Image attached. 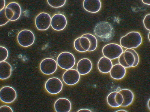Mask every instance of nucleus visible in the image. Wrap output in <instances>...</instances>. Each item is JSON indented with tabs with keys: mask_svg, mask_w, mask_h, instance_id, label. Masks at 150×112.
Returning <instances> with one entry per match:
<instances>
[{
	"mask_svg": "<svg viewBox=\"0 0 150 112\" xmlns=\"http://www.w3.org/2000/svg\"><path fill=\"white\" fill-rule=\"evenodd\" d=\"M116 101L119 107H120L122 104L123 99L122 94L117 92L115 95Z\"/></svg>",
	"mask_w": 150,
	"mask_h": 112,
	"instance_id": "c756f323",
	"label": "nucleus"
},
{
	"mask_svg": "<svg viewBox=\"0 0 150 112\" xmlns=\"http://www.w3.org/2000/svg\"><path fill=\"white\" fill-rule=\"evenodd\" d=\"M81 36L87 38L89 41L90 45L88 51H92L96 49L97 46V41L95 36L89 33L83 34Z\"/></svg>",
	"mask_w": 150,
	"mask_h": 112,
	"instance_id": "aec40b11",
	"label": "nucleus"
},
{
	"mask_svg": "<svg viewBox=\"0 0 150 112\" xmlns=\"http://www.w3.org/2000/svg\"><path fill=\"white\" fill-rule=\"evenodd\" d=\"M51 18L45 12H41L36 17L35 20L36 28L39 30L44 31L49 27L51 24Z\"/></svg>",
	"mask_w": 150,
	"mask_h": 112,
	"instance_id": "9d476101",
	"label": "nucleus"
},
{
	"mask_svg": "<svg viewBox=\"0 0 150 112\" xmlns=\"http://www.w3.org/2000/svg\"><path fill=\"white\" fill-rule=\"evenodd\" d=\"M18 43L24 47H27L32 45L35 41V36L31 30L25 29L21 31L17 36Z\"/></svg>",
	"mask_w": 150,
	"mask_h": 112,
	"instance_id": "39448f33",
	"label": "nucleus"
},
{
	"mask_svg": "<svg viewBox=\"0 0 150 112\" xmlns=\"http://www.w3.org/2000/svg\"><path fill=\"white\" fill-rule=\"evenodd\" d=\"M0 112H13L12 108L10 106L4 105L0 107Z\"/></svg>",
	"mask_w": 150,
	"mask_h": 112,
	"instance_id": "2f4dec72",
	"label": "nucleus"
},
{
	"mask_svg": "<svg viewBox=\"0 0 150 112\" xmlns=\"http://www.w3.org/2000/svg\"><path fill=\"white\" fill-rule=\"evenodd\" d=\"M12 67L7 61L0 62V79L4 80L8 78L11 76Z\"/></svg>",
	"mask_w": 150,
	"mask_h": 112,
	"instance_id": "a211bd4d",
	"label": "nucleus"
},
{
	"mask_svg": "<svg viewBox=\"0 0 150 112\" xmlns=\"http://www.w3.org/2000/svg\"><path fill=\"white\" fill-rule=\"evenodd\" d=\"M126 72L125 68L119 63L113 65L110 73L111 77L115 79L119 80L122 79Z\"/></svg>",
	"mask_w": 150,
	"mask_h": 112,
	"instance_id": "dca6fc26",
	"label": "nucleus"
},
{
	"mask_svg": "<svg viewBox=\"0 0 150 112\" xmlns=\"http://www.w3.org/2000/svg\"><path fill=\"white\" fill-rule=\"evenodd\" d=\"M113 66L111 60L104 57H102L99 60L97 67L101 72L106 74L109 72Z\"/></svg>",
	"mask_w": 150,
	"mask_h": 112,
	"instance_id": "f3484780",
	"label": "nucleus"
},
{
	"mask_svg": "<svg viewBox=\"0 0 150 112\" xmlns=\"http://www.w3.org/2000/svg\"><path fill=\"white\" fill-rule=\"evenodd\" d=\"M57 62V65L61 68L68 70L74 66L76 60L72 54L68 52H63L58 56Z\"/></svg>",
	"mask_w": 150,
	"mask_h": 112,
	"instance_id": "7ed1b4c3",
	"label": "nucleus"
},
{
	"mask_svg": "<svg viewBox=\"0 0 150 112\" xmlns=\"http://www.w3.org/2000/svg\"><path fill=\"white\" fill-rule=\"evenodd\" d=\"M16 97V92L13 87L6 86L1 89L0 99L2 102L6 103H10L13 102Z\"/></svg>",
	"mask_w": 150,
	"mask_h": 112,
	"instance_id": "6e6552de",
	"label": "nucleus"
},
{
	"mask_svg": "<svg viewBox=\"0 0 150 112\" xmlns=\"http://www.w3.org/2000/svg\"><path fill=\"white\" fill-rule=\"evenodd\" d=\"M142 1L144 4L149 5H150V1L149 0H142Z\"/></svg>",
	"mask_w": 150,
	"mask_h": 112,
	"instance_id": "f704fd0d",
	"label": "nucleus"
},
{
	"mask_svg": "<svg viewBox=\"0 0 150 112\" xmlns=\"http://www.w3.org/2000/svg\"><path fill=\"white\" fill-rule=\"evenodd\" d=\"M117 92L114 91L111 92L108 95L107 101L108 104L110 107H119L116 101L115 95Z\"/></svg>",
	"mask_w": 150,
	"mask_h": 112,
	"instance_id": "412c9836",
	"label": "nucleus"
},
{
	"mask_svg": "<svg viewBox=\"0 0 150 112\" xmlns=\"http://www.w3.org/2000/svg\"><path fill=\"white\" fill-rule=\"evenodd\" d=\"M78 112H91V110L89 109H83L79 110L77 111Z\"/></svg>",
	"mask_w": 150,
	"mask_h": 112,
	"instance_id": "72a5a7b5",
	"label": "nucleus"
},
{
	"mask_svg": "<svg viewBox=\"0 0 150 112\" xmlns=\"http://www.w3.org/2000/svg\"><path fill=\"white\" fill-rule=\"evenodd\" d=\"M80 37L76 39L74 42V46L75 49L78 51L84 52L86 51L84 50L81 46L80 42Z\"/></svg>",
	"mask_w": 150,
	"mask_h": 112,
	"instance_id": "cd10ccee",
	"label": "nucleus"
},
{
	"mask_svg": "<svg viewBox=\"0 0 150 112\" xmlns=\"http://www.w3.org/2000/svg\"><path fill=\"white\" fill-rule=\"evenodd\" d=\"M80 42L82 48L86 51H88L90 45L89 39L86 37L81 36L80 37Z\"/></svg>",
	"mask_w": 150,
	"mask_h": 112,
	"instance_id": "b1692460",
	"label": "nucleus"
},
{
	"mask_svg": "<svg viewBox=\"0 0 150 112\" xmlns=\"http://www.w3.org/2000/svg\"><path fill=\"white\" fill-rule=\"evenodd\" d=\"M115 112H127V111H126L125 110H124V109H120V110H117V111H116Z\"/></svg>",
	"mask_w": 150,
	"mask_h": 112,
	"instance_id": "c9c22d12",
	"label": "nucleus"
},
{
	"mask_svg": "<svg viewBox=\"0 0 150 112\" xmlns=\"http://www.w3.org/2000/svg\"><path fill=\"white\" fill-rule=\"evenodd\" d=\"M80 74L76 69H71L67 70L63 75V81L68 85H75L79 80L80 77Z\"/></svg>",
	"mask_w": 150,
	"mask_h": 112,
	"instance_id": "9b49d317",
	"label": "nucleus"
},
{
	"mask_svg": "<svg viewBox=\"0 0 150 112\" xmlns=\"http://www.w3.org/2000/svg\"><path fill=\"white\" fill-rule=\"evenodd\" d=\"M67 24L66 18L63 14L57 13L54 14L51 18L50 25L52 28L56 31L63 30Z\"/></svg>",
	"mask_w": 150,
	"mask_h": 112,
	"instance_id": "f8f14e48",
	"label": "nucleus"
},
{
	"mask_svg": "<svg viewBox=\"0 0 150 112\" xmlns=\"http://www.w3.org/2000/svg\"><path fill=\"white\" fill-rule=\"evenodd\" d=\"M6 16L10 21H16L20 18L21 9L19 5L16 2L9 3L5 8Z\"/></svg>",
	"mask_w": 150,
	"mask_h": 112,
	"instance_id": "423d86ee",
	"label": "nucleus"
},
{
	"mask_svg": "<svg viewBox=\"0 0 150 112\" xmlns=\"http://www.w3.org/2000/svg\"><path fill=\"white\" fill-rule=\"evenodd\" d=\"M9 21L6 16L5 8L0 11V26L5 25Z\"/></svg>",
	"mask_w": 150,
	"mask_h": 112,
	"instance_id": "a878e982",
	"label": "nucleus"
},
{
	"mask_svg": "<svg viewBox=\"0 0 150 112\" xmlns=\"http://www.w3.org/2000/svg\"><path fill=\"white\" fill-rule=\"evenodd\" d=\"M118 92L122 94L123 97V102L121 106L126 107L132 103L134 98V95L130 90L123 89L119 90Z\"/></svg>",
	"mask_w": 150,
	"mask_h": 112,
	"instance_id": "6ab92c4d",
	"label": "nucleus"
},
{
	"mask_svg": "<svg viewBox=\"0 0 150 112\" xmlns=\"http://www.w3.org/2000/svg\"><path fill=\"white\" fill-rule=\"evenodd\" d=\"M102 51L104 57L110 60H113L119 58L123 52V50L121 46L119 45L111 43L104 46Z\"/></svg>",
	"mask_w": 150,
	"mask_h": 112,
	"instance_id": "20e7f679",
	"label": "nucleus"
},
{
	"mask_svg": "<svg viewBox=\"0 0 150 112\" xmlns=\"http://www.w3.org/2000/svg\"><path fill=\"white\" fill-rule=\"evenodd\" d=\"M142 37L137 32L132 31L121 37L120 43L121 46L127 49L138 47L142 43Z\"/></svg>",
	"mask_w": 150,
	"mask_h": 112,
	"instance_id": "f03ea898",
	"label": "nucleus"
},
{
	"mask_svg": "<svg viewBox=\"0 0 150 112\" xmlns=\"http://www.w3.org/2000/svg\"><path fill=\"white\" fill-rule=\"evenodd\" d=\"M8 56V52L5 47H0V62L5 61Z\"/></svg>",
	"mask_w": 150,
	"mask_h": 112,
	"instance_id": "393cba45",
	"label": "nucleus"
},
{
	"mask_svg": "<svg viewBox=\"0 0 150 112\" xmlns=\"http://www.w3.org/2000/svg\"><path fill=\"white\" fill-rule=\"evenodd\" d=\"M147 106L148 109L150 110V99L149 100L147 103Z\"/></svg>",
	"mask_w": 150,
	"mask_h": 112,
	"instance_id": "e433bc0d",
	"label": "nucleus"
},
{
	"mask_svg": "<svg viewBox=\"0 0 150 112\" xmlns=\"http://www.w3.org/2000/svg\"><path fill=\"white\" fill-rule=\"evenodd\" d=\"M118 61L119 64L125 68L130 67L124 59L123 52L119 57Z\"/></svg>",
	"mask_w": 150,
	"mask_h": 112,
	"instance_id": "7c9ffc66",
	"label": "nucleus"
},
{
	"mask_svg": "<svg viewBox=\"0 0 150 112\" xmlns=\"http://www.w3.org/2000/svg\"><path fill=\"white\" fill-rule=\"evenodd\" d=\"M143 24L145 28L149 31L150 30V14L146 15L143 20Z\"/></svg>",
	"mask_w": 150,
	"mask_h": 112,
	"instance_id": "c85d7f7f",
	"label": "nucleus"
},
{
	"mask_svg": "<svg viewBox=\"0 0 150 112\" xmlns=\"http://www.w3.org/2000/svg\"><path fill=\"white\" fill-rule=\"evenodd\" d=\"M45 88L49 93L57 94L62 90L63 84L62 81L59 78L52 77L48 79L45 84Z\"/></svg>",
	"mask_w": 150,
	"mask_h": 112,
	"instance_id": "0eeeda50",
	"label": "nucleus"
},
{
	"mask_svg": "<svg viewBox=\"0 0 150 112\" xmlns=\"http://www.w3.org/2000/svg\"><path fill=\"white\" fill-rule=\"evenodd\" d=\"M125 51L130 52L133 54L134 57L135 61L132 67L137 66L139 61V58L137 53L133 49H126Z\"/></svg>",
	"mask_w": 150,
	"mask_h": 112,
	"instance_id": "bb28decb",
	"label": "nucleus"
},
{
	"mask_svg": "<svg viewBox=\"0 0 150 112\" xmlns=\"http://www.w3.org/2000/svg\"><path fill=\"white\" fill-rule=\"evenodd\" d=\"M83 7L87 11L96 13L101 9V3L100 0H84L83 2Z\"/></svg>",
	"mask_w": 150,
	"mask_h": 112,
	"instance_id": "2eb2a0df",
	"label": "nucleus"
},
{
	"mask_svg": "<svg viewBox=\"0 0 150 112\" xmlns=\"http://www.w3.org/2000/svg\"><path fill=\"white\" fill-rule=\"evenodd\" d=\"M92 64L91 61L87 58H82L78 62L76 69L79 74L82 75L88 74L91 70Z\"/></svg>",
	"mask_w": 150,
	"mask_h": 112,
	"instance_id": "4468645a",
	"label": "nucleus"
},
{
	"mask_svg": "<svg viewBox=\"0 0 150 112\" xmlns=\"http://www.w3.org/2000/svg\"><path fill=\"white\" fill-rule=\"evenodd\" d=\"M0 2V11H1L4 8L5 5V0H1Z\"/></svg>",
	"mask_w": 150,
	"mask_h": 112,
	"instance_id": "473e14b6",
	"label": "nucleus"
},
{
	"mask_svg": "<svg viewBox=\"0 0 150 112\" xmlns=\"http://www.w3.org/2000/svg\"><path fill=\"white\" fill-rule=\"evenodd\" d=\"M94 32L97 37L105 40L111 39L114 34L113 26L106 22H101L97 24L94 27Z\"/></svg>",
	"mask_w": 150,
	"mask_h": 112,
	"instance_id": "f257e3e1",
	"label": "nucleus"
},
{
	"mask_svg": "<svg viewBox=\"0 0 150 112\" xmlns=\"http://www.w3.org/2000/svg\"><path fill=\"white\" fill-rule=\"evenodd\" d=\"M150 31H149V33H148V39H149V41L150 40Z\"/></svg>",
	"mask_w": 150,
	"mask_h": 112,
	"instance_id": "4c0bfd02",
	"label": "nucleus"
},
{
	"mask_svg": "<svg viewBox=\"0 0 150 112\" xmlns=\"http://www.w3.org/2000/svg\"><path fill=\"white\" fill-rule=\"evenodd\" d=\"M66 0H47L48 4L54 8H59L63 6L65 4Z\"/></svg>",
	"mask_w": 150,
	"mask_h": 112,
	"instance_id": "5701e85b",
	"label": "nucleus"
},
{
	"mask_svg": "<svg viewBox=\"0 0 150 112\" xmlns=\"http://www.w3.org/2000/svg\"><path fill=\"white\" fill-rule=\"evenodd\" d=\"M57 64L53 59L47 58L43 59L41 62L40 67L43 74L49 75L54 73L57 69Z\"/></svg>",
	"mask_w": 150,
	"mask_h": 112,
	"instance_id": "1a4fd4ad",
	"label": "nucleus"
},
{
	"mask_svg": "<svg viewBox=\"0 0 150 112\" xmlns=\"http://www.w3.org/2000/svg\"><path fill=\"white\" fill-rule=\"evenodd\" d=\"M71 103L67 99L61 98L55 102L54 107L57 112H69L71 109Z\"/></svg>",
	"mask_w": 150,
	"mask_h": 112,
	"instance_id": "ddd939ff",
	"label": "nucleus"
},
{
	"mask_svg": "<svg viewBox=\"0 0 150 112\" xmlns=\"http://www.w3.org/2000/svg\"><path fill=\"white\" fill-rule=\"evenodd\" d=\"M124 59L130 67H132L135 61L134 56L130 52L125 51L123 52Z\"/></svg>",
	"mask_w": 150,
	"mask_h": 112,
	"instance_id": "4be33fe9",
	"label": "nucleus"
}]
</instances>
